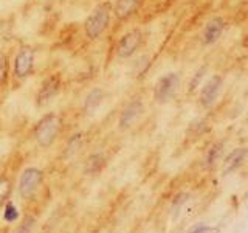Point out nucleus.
Wrapping results in <instances>:
<instances>
[{"label":"nucleus","mask_w":248,"mask_h":233,"mask_svg":"<svg viewBox=\"0 0 248 233\" xmlns=\"http://www.w3.org/2000/svg\"><path fill=\"white\" fill-rule=\"evenodd\" d=\"M36 66V50L33 45L22 44L19 45L16 56L13 59L11 68V87L19 89L25 84L34 73Z\"/></svg>","instance_id":"obj_1"},{"label":"nucleus","mask_w":248,"mask_h":233,"mask_svg":"<svg viewBox=\"0 0 248 233\" xmlns=\"http://www.w3.org/2000/svg\"><path fill=\"white\" fill-rule=\"evenodd\" d=\"M112 16H113L112 2L106 0V2L98 3L90 11V14L85 17L82 23L85 37H87L89 41H98V39L108 30V27H110Z\"/></svg>","instance_id":"obj_2"},{"label":"nucleus","mask_w":248,"mask_h":233,"mask_svg":"<svg viewBox=\"0 0 248 233\" xmlns=\"http://www.w3.org/2000/svg\"><path fill=\"white\" fill-rule=\"evenodd\" d=\"M62 131V116L56 112L42 115L33 128V138L39 148L48 150L58 140Z\"/></svg>","instance_id":"obj_3"},{"label":"nucleus","mask_w":248,"mask_h":233,"mask_svg":"<svg viewBox=\"0 0 248 233\" xmlns=\"http://www.w3.org/2000/svg\"><path fill=\"white\" fill-rule=\"evenodd\" d=\"M45 181V173L37 166H28L22 171V174L17 181V194L22 199H31L36 196V193L42 188Z\"/></svg>","instance_id":"obj_4"},{"label":"nucleus","mask_w":248,"mask_h":233,"mask_svg":"<svg viewBox=\"0 0 248 233\" xmlns=\"http://www.w3.org/2000/svg\"><path fill=\"white\" fill-rule=\"evenodd\" d=\"M178 89H180V75L175 72L165 73L154 85V100L160 104L169 103L177 95Z\"/></svg>","instance_id":"obj_5"},{"label":"nucleus","mask_w":248,"mask_h":233,"mask_svg":"<svg viewBox=\"0 0 248 233\" xmlns=\"http://www.w3.org/2000/svg\"><path fill=\"white\" fill-rule=\"evenodd\" d=\"M144 42V33L140 28L129 30L127 33H124L115 47V54L118 59H129L141 49Z\"/></svg>","instance_id":"obj_6"},{"label":"nucleus","mask_w":248,"mask_h":233,"mask_svg":"<svg viewBox=\"0 0 248 233\" xmlns=\"http://www.w3.org/2000/svg\"><path fill=\"white\" fill-rule=\"evenodd\" d=\"M61 89H62V78L59 73H53L50 76H46L36 93V106L37 107L48 106L61 93Z\"/></svg>","instance_id":"obj_7"},{"label":"nucleus","mask_w":248,"mask_h":233,"mask_svg":"<svg viewBox=\"0 0 248 233\" xmlns=\"http://www.w3.org/2000/svg\"><path fill=\"white\" fill-rule=\"evenodd\" d=\"M223 87V78L220 75H213L209 80L202 85L199 93V103L203 107H211L216 104Z\"/></svg>","instance_id":"obj_8"},{"label":"nucleus","mask_w":248,"mask_h":233,"mask_svg":"<svg viewBox=\"0 0 248 233\" xmlns=\"http://www.w3.org/2000/svg\"><path fill=\"white\" fill-rule=\"evenodd\" d=\"M144 112V106H143V101L141 100H130L129 103L124 106V109L120 114V118H118V128L120 129H129L132 124H134L140 116L143 115Z\"/></svg>","instance_id":"obj_9"},{"label":"nucleus","mask_w":248,"mask_h":233,"mask_svg":"<svg viewBox=\"0 0 248 233\" xmlns=\"http://www.w3.org/2000/svg\"><path fill=\"white\" fill-rule=\"evenodd\" d=\"M225 28H227V22H225L222 17H214L209 22H206V25L202 31L200 41L203 45H213L220 39V36L223 34Z\"/></svg>","instance_id":"obj_10"},{"label":"nucleus","mask_w":248,"mask_h":233,"mask_svg":"<svg viewBox=\"0 0 248 233\" xmlns=\"http://www.w3.org/2000/svg\"><path fill=\"white\" fill-rule=\"evenodd\" d=\"M141 2L143 0H115V3H112L113 16L116 17V20L126 22L137 13Z\"/></svg>","instance_id":"obj_11"},{"label":"nucleus","mask_w":248,"mask_h":233,"mask_svg":"<svg viewBox=\"0 0 248 233\" xmlns=\"http://www.w3.org/2000/svg\"><path fill=\"white\" fill-rule=\"evenodd\" d=\"M8 87H11V61L10 53L0 50V98L6 95Z\"/></svg>","instance_id":"obj_12"},{"label":"nucleus","mask_w":248,"mask_h":233,"mask_svg":"<svg viewBox=\"0 0 248 233\" xmlns=\"http://www.w3.org/2000/svg\"><path fill=\"white\" fill-rule=\"evenodd\" d=\"M104 98H106L104 89H101V87H92L89 90L87 95H85L84 101H82V111H84V114H87V115L95 114L98 109H99V106L103 104Z\"/></svg>","instance_id":"obj_13"},{"label":"nucleus","mask_w":248,"mask_h":233,"mask_svg":"<svg viewBox=\"0 0 248 233\" xmlns=\"http://www.w3.org/2000/svg\"><path fill=\"white\" fill-rule=\"evenodd\" d=\"M13 193V181L8 174H0V208L10 202Z\"/></svg>","instance_id":"obj_14"},{"label":"nucleus","mask_w":248,"mask_h":233,"mask_svg":"<svg viewBox=\"0 0 248 233\" xmlns=\"http://www.w3.org/2000/svg\"><path fill=\"white\" fill-rule=\"evenodd\" d=\"M247 157V150L245 148H239V150L232 151L228 157H227V162H225V169H227V173H231V171H234L236 168H239L242 165V162L245 160Z\"/></svg>","instance_id":"obj_15"},{"label":"nucleus","mask_w":248,"mask_h":233,"mask_svg":"<svg viewBox=\"0 0 248 233\" xmlns=\"http://www.w3.org/2000/svg\"><path fill=\"white\" fill-rule=\"evenodd\" d=\"M34 225H36L34 217L33 216H25L19 222V225L16 227V230L13 233H33L34 232Z\"/></svg>","instance_id":"obj_16"},{"label":"nucleus","mask_w":248,"mask_h":233,"mask_svg":"<svg viewBox=\"0 0 248 233\" xmlns=\"http://www.w3.org/2000/svg\"><path fill=\"white\" fill-rule=\"evenodd\" d=\"M132 67H134V72L137 76H141L147 68L151 67V61L147 56H140L134 64H132Z\"/></svg>","instance_id":"obj_17"},{"label":"nucleus","mask_w":248,"mask_h":233,"mask_svg":"<svg viewBox=\"0 0 248 233\" xmlns=\"http://www.w3.org/2000/svg\"><path fill=\"white\" fill-rule=\"evenodd\" d=\"M206 67H200L196 73H194V76H192V80H191V83H189V90L191 92H194L196 90L199 85L202 84V81H203V78H205V75H206Z\"/></svg>","instance_id":"obj_18"},{"label":"nucleus","mask_w":248,"mask_h":233,"mask_svg":"<svg viewBox=\"0 0 248 233\" xmlns=\"http://www.w3.org/2000/svg\"><path fill=\"white\" fill-rule=\"evenodd\" d=\"M220 152H222V145H214L211 150H209V152H208V157H206L208 165H214L217 157L220 155Z\"/></svg>","instance_id":"obj_19"},{"label":"nucleus","mask_w":248,"mask_h":233,"mask_svg":"<svg viewBox=\"0 0 248 233\" xmlns=\"http://www.w3.org/2000/svg\"><path fill=\"white\" fill-rule=\"evenodd\" d=\"M244 45H245V49H248V34H247V37H245V42H244Z\"/></svg>","instance_id":"obj_20"},{"label":"nucleus","mask_w":248,"mask_h":233,"mask_svg":"<svg viewBox=\"0 0 248 233\" xmlns=\"http://www.w3.org/2000/svg\"><path fill=\"white\" fill-rule=\"evenodd\" d=\"M245 95H247V97H248V90H247V93H245Z\"/></svg>","instance_id":"obj_21"}]
</instances>
